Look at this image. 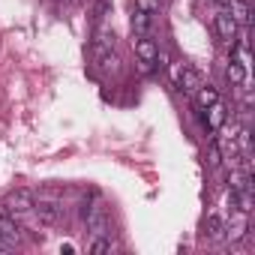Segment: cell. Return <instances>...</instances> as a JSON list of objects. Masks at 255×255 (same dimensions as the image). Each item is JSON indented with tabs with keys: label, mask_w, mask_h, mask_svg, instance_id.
Wrapping results in <instances>:
<instances>
[{
	"label": "cell",
	"mask_w": 255,
	"mask_h": 255,
	"mask_svg": "<svg viewBox=\"0 0 255 255\" xmlns=\"http://www.w3.org/2000/svg\"><path fill=\"white\" fill-rule=\"evenodd\" d=\"M228 15L237 21V27H249L252 24V12H249V3L246 0H228Z\"/></svg>",
	"instance_id": "cell-10"
},
{
	"label": "cell",
	"mask_w": 255,
	"mask_h": 255,
	"mask_svg": "<svg viewBox=\"0 0 255 255\" xmlns=\"http://www.w3.org/2000/svg\"><path fill=\"white\" fill-rule=\"evenodd\" d=\"M204 237H207V240H222V237H225V222H222L219 216H207Z\"/></svg>",
	"instance_id": "cell-16"
},
{
	"label": "cell",
	"mask_w": 255,
	"mask_h": 255,
	"mask_svg": "<svg viewBox=\"0 0 255 255\" xmlns=\"http://www.w3.org/2000/svg\"><path fill=\"white\" fill-rule=\"evenodd\" d=\"M204 111H207V114H204L207 129H210V132H219V129H222V123H225V117H228V114H225V105L216 99V102H213V105H207Z\"/></svg>",
	"instance_id": "cell-11"
},
{
	"label": "cell",
	"mask_w": 255,
	"mask_h": 255,
	"mask_svg": "<svg viewBox=\"0 0 255 255\" xmlns=\"http://www.w3.org/2000/svg\"><path fill=\"white\" fill-rule=\"evenodd\" d=\"M135 54H138L144 72H150V69L156 66V60H159V45L150 39V33H147V36H135Z\"/></svg>",
	"instance_id": "cell-4"
},
{
	"label": "cell",
	"mask_w": 255,
	"mask_h": 255,
	"mask_svg": "<svg viewBox=\"0 0 255 255\" xmlns=\"http://www.w3.org/2000/svg\"><path fill=\"white\" fill-rule=\"evenodd\" d=\"M237 21L228 15V9H219L216 12V36H219V42H225V45H237Z\"/></svg>",
	"instance_id": "cell-5"
},
{
	"label": "cell",
	"mask_w": 255,
	"mask_h": 255,
	"mask_svg": "<svg viewBox=\"0 0 255 255\" xmlns=\"http://www.w3.org/2000/svg\"><path fill=\"white\" fill-rule=\"evenodd\" d=\"M33 201H36V195H33L30 189H12V192L6 195L3 207H6L12 216H27V213H33Z\"/></svg>",
	"instance_id": "cell-3"
},
{
	"label": "cell",
	"mask_w": 255,
	"mask_h": 255,
	"mask_svg": "<svg viewBox=\"0 0 255 255\" xmlns=\"http://www.w3.org/2000/svg\"><path fill=\"white\" fill-rule=\"evenodd\" d=\"M135 6H138V9H144V12H150V15H153V12H156V0H138V3H135Z\"/></svg>",
	"instance_id": "cell-19"
},
{
	"label": "cell",
	"mask_w": 255,
	"mask_h": 255,
	"mask_svg": "<svg viewBox=\"0 0 255 255\" xmlns=\"http://www.w3.org/2000/svg\"><path fill=\"white\" fill-rule=\"evenodd\" d=\"M111 249H114L111 234H96V237L90 240V252H93V255H102V252H111Z\"/></svg>",
	"instance_id": "cell-17"
},
{
	"label": "cell",
	"mask_w": 255,
	"mask_h": 255,
	"mask_svg": "<svg viewBox=\"0 0 255 255\" xmlns=\"http://www.w3.org/2000/svg\"><path fill=\"white\" fill-rule=\"evenodd\" d=\"M246 228H249V222H246V213H243V210H234L231 222L225 225V240L237 243V240H240V237L246 234Z\"/></svg>",
	"instance_id": "cell-9"
},
{
	"label": "cell",
	"mask_w": 255,
	"mask_h": 255,
	"mask_svg": "<svg viewBox=\"0 0 255 255\" xmlns=\"http://www.w3.org/2000/svg\"><path fill=\"white\" fill-rule=\"evenodd\" d=\"M0 237H6L12 246L21 243V225H18V216H12L3 204H0Z\"/></svg>",
	"instance_id": "cell-8"
},
{
	"label": "cell",
	"mask_w": 255,
	"mask_h": 255,
	"mask_svg": "<svg viewBox=\"0 0 255 255\" xmlns=\"http://www.w3.org/2000/svg\"><path fill=\"white\" fill-rule=\"evenodd\" d=\"M93 60H96V66H99L102 72H108V75H117V72H120V57H117L114 48H105V45H96V42H93Z\"/></svg>",
	"instance_id": "cell-7"
},
{
	"label": "cell",
	"mask_w": 255,
	"mask_h": 255,
	"mask_svg": "<svg viewBox=\"0 0 255 255\" xmlns=\"http://www.w3.org/2000/svg\"><path fill=\"white\" fill-rule=\"evenodd\" d=\"M225 78L234 84V87H243L246 84V63H240V60H228V66H225Z\"/></svg>",
	"instance_id": "cell-13"
},
{
	"label": "cell",
	"mask_w": 255,
	"mask_h": 255,
	"mask_svg": "<svg viewBox=\"0 0 255 255\" xmlns=\"http://www.w3.org/2000/svg\"><path fill=\"white\" fill-rule=\"evenodd\" d=\"M129 24H132V33H135V36H147V33H150V24H153V15L135 6V12H132V21H129Z\"/></svg>",
	"instance_id": "cell-12"
},
{
	"label": "cell",
	"mask_w": 255,
	"mask_h": 255,
	"mask_svg": "<svg viewBox=\"0 0 255 255\" xmlns=\"http://www.w3.org/2000/svg\"><path fill=\"white\" fill-rule=\"evenodd\" d=\"M216 3H219V9H225V6H228V0H216Z\"/></svg>",
	"instance_id": "cell-21"
},
{
	"label": "cell",
	"mask_w": 255,
	"mask_h": 255,
	"mask_svg": "<svg viewBox=\"0 0 255 255\" xmlns=\"http://www.w3.org/2000/svg\"><path fill=\"white\" fill-rule=\"evenodd\" d=\"M171 81H174V87H177L180 93H186V96H192V93L204 84L201 72H198L192 63H174V66H171Z\"/></svg>",
	"instance_id": "cell-2"
},
{
	"label": "cell",
	"mask_w": 255,
	"mask_h": 255,
	"mask_svg": "<svg viewBox=\"0 0 255 255\" xmlns=\"http://www.w3.org/2000/svg\"><path fill=\"white\" fill-rule=\"evenodd\" d=\"M84 225H87V231H90V237H96V234H111V216H108V207H105V201H90L87 207H84Z\"/></svg>",
	"instance_id": "cell-1"
},
{
	"label": "cell",
	"mask_w": 255,
	"mask_h": 255,
	"mask_svg": "<svg viewBox=\"0 0 255 255\" xmlns=\"http://www.w3.org/2000/svg\"><path fill=\"white\" fill-rule=\"evenodd\" d=\"M9 249H12V243L6 237H0V252H9Z\"/></svg>",
	"instance_id": "cell-20"
},
{
	"label": "cell",
	"mask_w": 255,
	"mask_h": 255,
	"mask_svg": "<svg viewBox=\"0 0 255 255\" xmlns=\"http://www.w3.org/2000/svg\"><path fill=\"white\" fill-rule=\"evenodd\" d=\"M192 96H195V105H198L201 111H204L207 105H213V102L219 99V93H216V87H210V84H201V87H198V90H195Z\"/></svg>",
	"instance_id": "cell-14"
},
{
	"label": "cell",
	"mask_w": 255,
	"mask_h": 255,
	"mask_svg": "<svg viewBox=\"0 0 255 255\" xmlns=\"http://www.w3.org/2000/svg\"><path fill=\"white\" fill-rule=\"evenodd\" d=\"M108 15H111V0H93V6H90V21H93V27L102 24Z\"/></svg>",
	"instance_id": "cell-15"
},
{
	"label": "cell",
	"mask_w": 255,
	"mask_h": 255,
	"mask_svg": "<svg viewBox=\"0 0 255 255\" xmlns=\"http://www.w3.org/2000/svg\"><path fill=\"white\" fill-rule=\"evenodd\" d=\"M207 162H210V168H216V165L222 162V153H219L216 141H210V147H207Z\"/></svg>",
	"instance_id": "cell-18"
},
{
	"label": "cell",
	"mask_w": 255,
	"mask_h": 255,
	"mask_svg": "<svg viewBox=\"0 0 255 255\" xmlns=\"http://www.w3.org/2000/svg\"><path fill=\"white\" fill-rule=\"evenodd\" d=\"M33 213H36V219H39L42 225H57V222L63 219V207H60L57 201H51V198L33 201Z\"/></svg>",
	"instance_id": "cell-6"
}]
</instances>
